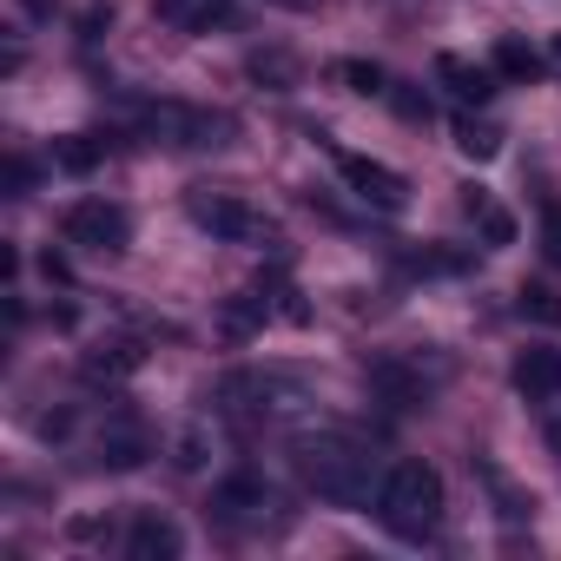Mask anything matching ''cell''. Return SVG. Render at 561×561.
I'll return each instance as SVG.
<instances>
[{"mask_svg": "<svg viewBox=\"0 0 561 561\" xmlns=\"http://www.w3.org/2000/svg\"><path fill=\"white\" fill-rule=\"evenodd\" d=\"M351 93H390V80H383V67H370V60H337L331 67Z\"/></svg>", "mask_w": 561, "mask_h": 561, "instance_id": "obj_22", "label": "cell"}, {"mask_svg": "<svg viewBox=\"0 0 561 561\" xmlns=\"http://www.w3.org/2000/svg\"><path fill=\"white\" fill-rule=\"evenodd\" d=\"M60 231H67V244H80V251H93V257H119V251L133 244V211H126L119 198H80Z\"/></svg>", "mask_w": 561, "mask_h": 561, "instance_id": "obj_4", "label": "cell"}, {"mask_svg": "<svg viewBox=\"0 0 561 561\" xmlns=\"http://www.w3.org/2000/svg\"><path fill=\"white\" fill-rule=\"evenodd\" d=\"M41 436H47V443L73 436V410H54V416H41Z\"/></svg>", "mask_w": 561, "mask_h": 561, "instance_id": "obj_28", "label": "cell"}, {"mask_svg": "<svg viewBox=\"0 0 561 561\" xmlns=\"http://www.w3.org/2000/svg\"><path fill=\"white\" fill-rule=\"evenodd\" d=\"M337 172H344V185L370 205V211H403L410 205V179L403 172H390L383 159H364V152H337Z\"/></svg>", "mask_w": 561, "mask_h": 561, "instance_id": "obj_5", "label": "cell"}, {"mask_svg": "<svg viewBox=\"0 0 561 561\" xmlns=\"http://www.w3.org/2000/svg\"><path fill=\"white\" fill-rule=\"evenodd\" d=\"M34 179H41V165H34L27 152H8V198H27Z\"/></svg>", "mask_w": 561, "mask_h": 561, "instance_id": "obj_24", "label": "cell"}, {"mask_svg": "<svg viewBox=\"0 0 561 561\" xmlns=\"http://www.w3.org/2000/svg\"><path fill=\"white\" fill-rule=\"evenodd\" d=\"M119 146H113V133H67L60 146H54V165H67V172H93L100 159H113Z\"/></svg>", "mask_w": 561, "mask_h": 561, "instance_id": "obj_17", "label": "cell"}, {"mask_svg": "<svg viewBox=\"0 0 561 561\" xmlns=\"http://www.w3.org/2000/svg\"><path fill=\"white\" fill-rule=\"evenodd\" d=\"M41 271H47V285H73V264L60 251H41Z\"/></svg>", "mask_w": 561, "mask_h": 561, "instance_id": "obj_27", "label": "cell"}, {"mask_svg": "<svg viewBox=\"0 0 561 561\" xmlns=\"http://www.w3.org/2000/svg\"><path fill=\"white\" fill-rule=\"evenodd\" d=\"M244 67H251V80H264L271 93H285V87H298V60H291V54H251Z\"/></svg>", "mask_w": 561, "mask_h": 561, "instance_id": "obj_21", "label": "cell"}, {"mask_svg": "<svg viewBox=\"0 0 561 561\" xmlns=\"http://www.w3.org/2000/svg\"><path fill=\"white\" fill-rule=\"evenodd\" d=\"M106 27H113V8H87V14H80V41H87V47H93Z\"/></svg>", "mask_w": 561, "mask_h": 561, "instance_id": "obj_26", "label": "cell"}, {"mask_svg": "<svg viewBox=\"0 0 561 561\" xmlns=\"http://www.w3.org/2000/svg\"><path fill=\"white\" fill-rule=\"evenodd\" d=\"M462 211H469V218L482 225V238H489V244H515V218H508L502 205H489V198H482L476 185L462 192Z\"/></svg>", "mask_w": 561, "mask_h": 561, "instance_id": "obj_19", "label": "cell"}, {"mask_svg": "<svg viewBox=\"0 0 561 561\" xmlns=\"http://www.w3.org/2000/svg\"><path fill=\"white\" fill-rule=\"evenodd\" d=\"M264 508H271V489H264L257 469H238V476H225V482L211 489V522H225V528L264 522Z\"/></svg>", "mask_w": 561, "mask_h": 561, "instance_id": "obj_7", "label": "cell"}, {"mask_svg": "<svg viewBox=\"0 0 561 561\" xmlns=\"http://www.w3.org/2000/svg\"><path fill=\"white\" fill-rule=\"evenodd\" d=\"M185 211H192L198 231H211V238H225V244H277V225H271L264 211H251L238 192L192 185V192H185Z\"/></svg>", "mask_w": 561, "mask_h": 561, "instance_id": "obj_3", "label": "cell"}, {"mask_svg": "<svg viewBox=\"0 0 561 561\" xmlns=\"http://www.w3.org/2000/svg\"><path fill=\"white\" fill-rule=\"evenodd\" d=\"M489 67H495L502 80L528 87V80H541V67H548V60H541V54H535L522 34H502V41H495V54H489Z\"/></svg>", "mask_w": 561, "mask_h": 561, "instance_id": "obj_15", "label": "cell"}, {"mask_svg": "<svg viewBox=\"0 0 561 561\" xmlns=\"http://www.w3.org/2000/svg\"><path fill=\"white\" fill-rule=\"evenodd\" d=\"M456 152L476 159V165H489V159L502 152V126L482 119V113H456Z\"/></svg>", "mask_w": 561, "mask_h": 561, "instance_id": "obj_16", "label": "cell"}, {"mask_svg": "<svg viewBox=\"0 0 561 561\" xmlns=\"http://www.w3.org/2000/svg\"><path fill=\"white\" fill-rule=\"evenodd\" d=\"M139 364H146V344H139V337H106L100 351H87L80 370H87L93 383H113V377H133Z\"/></svg>", "mask_w": 561, "mask_h": 561, "instance_id": "obj_14", "label": "cell"}, {"mask_svg": "<svg viewBox=\"0 0 561 561\" xmlns=\"http://www.w3.org/2000/svg\"><path fill=\"white\" fill-rule=\"evenodd\" d=\"M515 311H522L528 324H541V331H561V291H554V285H522V291H515Z\"/></svg>", "mask_w": 561, "mask_h": 561, "instance_id": "obj_20", "label": "cell"}, {"mask_svg": "<svg viewBox=\"0 0 561 561\" xmlns=\"http://www.w3.org/2000/svg\"><path fill=\"white\" fill-rule=\"evenodd\" d=\"M377 515L397 541H430L443 528V476L430 462H397L377 482Z\"/></svg>", "mask_w": 561, "mask_h": 561, "instance_id": "obj_2", "label": "cell"}, {"mask_svg": "<svg viewBox=\"0 0 561 561\" xmlns=\"http://www.w3.org/2000/svg\"><path fill=\"white\" fill-rule=\"evenodd\" d=\"M152 14L165 27H185V34H211V27L238 21V0H152Z\"/></svg>", "mask_w": 561, "mask_h": 561, "instance_id": "obj_11", "label": "cell"}, {"mask_svg": "<svg viewBox=\"0 0 561 561\" xmlns=\"http://www.w3.org/2000/svg\"><path fill=\"white\" fill-rule=\"evenodd\" d=\"M515 390L528 403H561V351H548V344L522 351L515 357Z\"/></svg>", "mask_w": 561, "mask_h": 561, "instance_id": "obj_12", "label": "cell"}, {"mask_svg": "<svg viewBox=\"0 0 561 561\" xmlns=\"http://www.w3.org/2000/svg\"><path fill=\"white\" fill-rule=\"evenodd\" d=\"M179 548H185V535H179V522H165L159 508H139V515L126 522V554H133V561H179Z\"/></svg>", "mask_w": 561, "mask_h": 561, "instance_id": "obj_9", "label": "cell"}, {"mask_svg": "<svg viewBox=\"0 0 561 561\" xmlns=\"http://www.w3.org/2000/svg\"><path fill=\"white\" fill-rule=\"evenodd\" d=\"M370 390H377L390 410H423V397H430L423 370L403 364V357H377V364H370Z\"/></svg>", "mask_w": 561, "mask_h": 561, "instance_id": "obj_10", "label": "cell"}, {"mask_svg": "<svg viewBox=\"0 0 561 561\" xmlns=\"http://www.w3.org/2000/svg\"><path fill=\"white\" fill-rule=\"evenodd\" d=\"M541 251H548V264H561V205L541 211Z\"/></svg>", "mask_w": 561, "mask_h": 561, "instance_id": "obj_25", "label": "cell"}, {"mask_svg": "<svg viewBox=\"0 0 561 561\" xmlns=\"http://www.w3.org/2000/svg\"><path fill=\"white\" fill-rule=\"evenodd\" d=\"M548 67H561V34H554V47H548Z\"/></svg>", "mask_w": 561, "mask_h": 561, "instance_id": "obj_29", "label": "cell"}, {"mask_svg": "<svg viewBox=\"0 0 561 561\" xmlns=\"http://www.w3.org/2000/svg\"><path fill=\"white\" fill-rule=\"evenodd\" d=\"M436 80H443L462 106H489L502 73H495V67H476V60H462V54H443V60H436Z\"/></svg>", "mask_w": 561, "mask_h": 561, "instance_id": "obj_13", "label": "cell"}, {"mask_svg": "<svg viewBox=\"0 0 561 561\" xmlns=\"http://www.w3.org/2000/svg\"><path fill=\"white\" fill-rule=\"evenodd\" d=\"M383 100H390V106H397V119H410V126H430V113H436V106H430V93H416V87H390Z\"/></svg>", "mask_w": 561, "mask_h": 561, "instance_id": "obj_23", "label": "cell"}, {"mask_svg": "<svg viewBox=\"0 0 561 561\" xmlns=\"http://www.w3.org/2000/svg\"><path fill=\"white\" fill-rule=\"evenodd\" d=\"M264 318H271V298H264V291H238V298L225 305V318H218V324H225V337H231V344H244L251 331H264Z\"/></svg>", "mask_w": 561, "mask_h": 561, "instance_id": "obj_18", "label": "cell"}, {"mask_svg": "<svg viewBox=\"0 0 561 561\" xmlns=\"http://www.w3.org/2000/svg\"><path fill=\"white\" fill-rule=\"evenodd\" d=\"M146 456H152V430H146L139 416H113V423L100 430V469L126 476V469H139Z\"/></svg>", "mask_w": 561, "mask_h": 561, "instance_id": "obj_8", "label": "cell"}, {"mask_svg": "<svg viewBox=\"0 0 561 561\" xmlns=\"http://www.w3.org/2000/svg\"><path fill=\"white\" fill-rule=\"evenodd\" d=\"M277 8H311V0H277Z\"/></svg>", "mask_w": 561, "mask_h": 561, "instance_id": "obj_30", "label": "cell"}, {"mask_svg": "<svg viewBox=\"0 0 561 561\" xmlns=\"http://www.w3.org/2000/svg\"><path fill=\"white\" fill-rule=\"evenodd\" d=\"M298 476H305V489H318L324 502H344V508L377 502V482H370V449H364L351 430L305 436V443H298Z\"/></svg>", "mask_w": 561, "mask_h": 561, "instance_id": "obj_1", "label": "cell"}, {"mask_svg": "<svg viewBox=\"0 0 561 561\" xmlns=\"http://www.w3.org/2000/svg\"><path fill=\"white\" fill-rule=\"evenodd\" d=\"M146 126L165 133L172 146H225V139H231V119H225V113H198V106H172V100L152 106Z\"/></svg>", "mask_w": 561, "mask_h": 561, "instance_id": "obj_6", "label": "cell"}]
</instances>
